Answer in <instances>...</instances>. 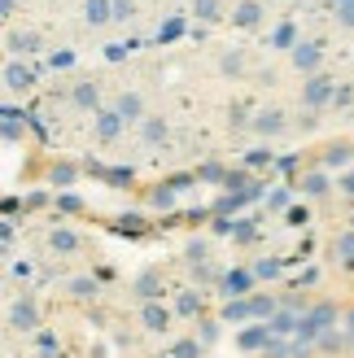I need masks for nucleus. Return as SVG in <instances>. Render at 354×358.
Instances as JSON below:
<instances>
[{"mask_svg":"<svg viewBox=\"0 0 354 358\" xmlns=\"http://www.w3.org/2000/svg\"><path fill=\"white\" fill-rule=\"evenodd\" d=\"M9 83H13V87H27V83H31V75H27L22 66H13V70H9Z\"/></svg>","mask_w":354,"mask_h":358,"instance_id":"2","label":"nucleus"},{"mask_svg":"<svg viewBox=\"0 0 354 358\" xmlns=\"http://www.w3.org/2000/svg\"><path fill=\"white\" fill-rule=\"evenodd\" d=\"M13 324L17 328H31L35 324V306H31V301H17V306H13Z\"/></svg>","mask_w":354,"mask_h":358,"instance_id":"1","label":"nucleus"}]
</instances>
